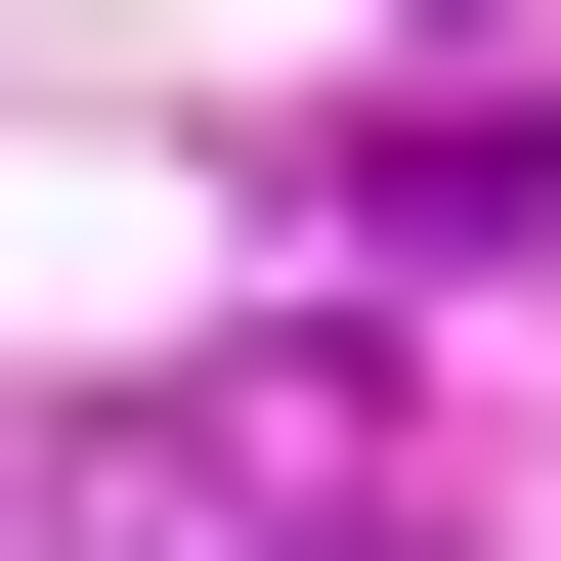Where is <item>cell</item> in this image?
I'll return each instance as SVG.
<instances>
[]
</instances>
